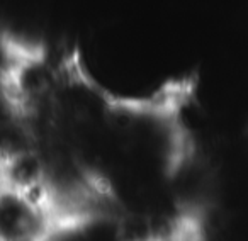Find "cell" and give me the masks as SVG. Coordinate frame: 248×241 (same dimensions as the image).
I'll return each mask as SVG.
<instances>
[{"label": "cell", "mask_w": 248, "mask_h": 241, "mask_svg": "<svg viewBox=\"0 0 248 241\" xmlns=\"http://www.w3.org/2000/svg\"><path fill=\"white\" fill-rule=\"evenodd\" d=\"M53 224L45 196L0 183V241H43Z\"/></svg>", "instance_id": "6da1fadb"}]
</instances>
